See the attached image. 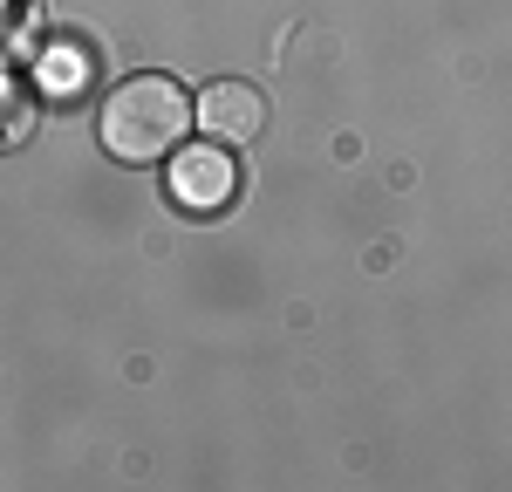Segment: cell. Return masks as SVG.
Masks as SVG:
<instances>
[{
	"mask_svg": "<svg viewBox=\"0 0 512 492\" xmlns=\"http://www.w3.org/2000/svg\"><path fill=\"white\" fill-rule=\"evenodd\" d=\"M192 117L205 123V137H219V144H253V137L267 130V96H260L253 82L226 76V82H205Z\"/></svg>",
	"mask_w": 512,
	"mask_h": 492,
	"instance_id": "3957f363",
	"label": "cell"
},
{
	"mask_svg": "<svg viewBox=\"0 0 512 492\" xmlns=\"http://www.w3.org/2000/svg\"><path fill=\"white\" fill-rule=\"evenodd\" d=\"M192 130V96L171 76H130L103 96L96 110V144L117 164H158L185 144Z\"/></svg>",
	"mask_w": 512,
	"mask_h": 492,
	"instance_id": "6da1fadb",
	"label": "cell"
},
{
	"mask_svg": "<svg viewBox=\"0 0 512 492\" xmlns=\"http://www.w3.org/2000/svg\"><path fill=\"white\" fill-rule=\"evenodd\" d=\"M171 199L178 212H192V219H212V212H226L239 199V158L212 137V144H185V151H171Z\"/></svg>",
	"mask_w": 512,
	"mask_h": 492,
	"instance_id": "7a4b0ae2",
	"label": "cell"
}]
</instances>
